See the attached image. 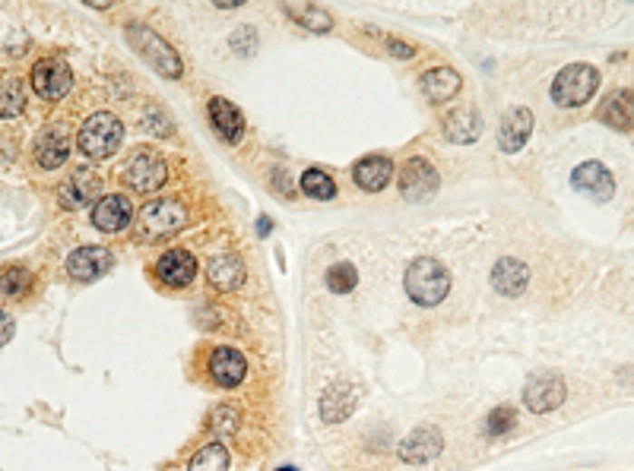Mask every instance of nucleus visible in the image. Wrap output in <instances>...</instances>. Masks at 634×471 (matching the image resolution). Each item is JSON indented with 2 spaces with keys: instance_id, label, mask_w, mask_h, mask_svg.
Returning a JSON list of instances; mask_svg holds the SVG:
<instances>
[{
  "instance_id": "obj_30",
  "label": "nucleus",
  "mask_w": 634,
  "mask_h": 471,
  "mask_svg": "<svg viewBox=\"0 0 634 471\" xmlns=\"http://www.w3.org/2000/svg\"><path fill=\"white\" fill-rule=\"evenodd\" d=\"M298 190H302L308 199H324V203L337 197V184H333V178L324 171V168H308V171L302 174Z\"/></svg>"
},
{
  "instance_id": "obj_39",
  "label": "nucleus",
  "mask_w": 634,
  "mask_h": 471,
  "mask_svg": "<svg viewBox=\"0 0 634 471\" xmlns=\"http://www.w3.org/2000/svg\"><path fill=\"white\" fill-rule=\"evenodd\" d=\"M13 329H16V322H13V316L6 311H0V348L6 345V341L13 339Z\"/></svg>"
},
{
  "instance_id": "obj_23",
  "label": "nucleus",
  "mask_w": 634,
  "mask_h": 471,
  "mask_svg": "<svg viewBox=\"0 0 634 471\" xmlns=\"http://www.w3.org/2000/svg\"><path fill=\"white\" fill-rule=\"evenodd\" d=\"M444 137L451 139L454 146L476 143V139L483 137V114H479L473 105L454 108V111L444 118Z\"/></svg>"
},
{
  "instance_id": "obj_29",
  "label": "nucleus",
  "mask_w": 634,
  "mask_h": 471,
  "mask_svg": "<svg viewBox=\"0 0 634 471\" xmlns=\"http://www.w3.org/2000/svg\"><path fill=\"white\" fill-rule=\"evenodd\" d=\"M229 466H232L229 449L222 443H207V447H200L194 453L188 471H229Z\"/></svg>"
},
{
  "instance_id": "obj_36",
  "label": "nucleus",
  "mask_w": 634,
  "mask_h": 471,
  "mask_svg": "<svg viewBox=\"0 0 634 471\" xmlns=\"http://www.w3.org/2000/svg\"><path fill=\"white\" fill-rule=\"evenodd\" d=\"M270 184H273V190H277L279 197H286V199L296 197V184H292V174L286 171V168H277V171H273Z\"/></svg>"
},
{
  "instance_id": "obj_8",
  "label": "nucleus",
  "mask_w": 634,
  "mask_h": 471,
  "mask_svg": "<svg viewBox=\"0 0 634 471\" xmlns=\"http://www.w3.org/2000/svg\"><path fill=\"white\" fill-rule=\"evenodd\" d=\"M441 453H444V434L434 424H422V428L409 430L400 440V447H396V456L406 466H428Z\"/></svg>"
},
{
  "instance_id": "obj_33",
  "label": "nucleus",
  "mask_w": 634,
  "mask_h": 471,
  "mask_svg": "<svg viewBox=\"0 0 634 471\" xmlns=\"http://www.w3.org/2000/svg\"><path fill=\"white\" fill-rule=\"evenodd\" d=\"M25 108V92L19 80L0 82V118H13Z\"/></svg>"
},
{
  "instance_id": "obj_2",
  "label": "nucleus",
  "mask_w": 634,
  "mask_h": 471,
  "mask_svg": "<svg viewBox=\"0 0 634 471\" xmlns=\"http://www.w3.org/2000/svg\"><path fill=\"white\" fill-rule=\"evenodd\" d=\"M188 206L178 197H165V199H152L140 209L137 218V235L143 237L146 244H159L165 237H175L178 231L188 228Z\"/></svg>"
},
{
  "instance_id": "obj_34",
  "label": "nucleus",
  "mask_w": 634,
  "mask_h": 471,
  "mask_svg": "<svg viewBox=\"0 0 634 471\" xmlns=\"http://www.w3.org/2000/svg\"><path fill=\"white\" fill-rule=\"evenodd\" d=\"M232 48H235V54H254L258 51V32L251 29V25H241L239 32L232 35Z\"/></svg>"
},
{
  "instance_id": "obj_38",
  "label": "nucleus",
  "mask_w": 634,
  "mask_h": 471,
  "mask_svg": "<svg viewBox=\"0 0 634 471\" xmlns=\"http://www.w3.org/2000/svg\"><path fill=\"white\" fill-rule=\"evenodd\" d=\"M387 51L396 57H403V61H409V57H415V48L409 42H400V38H387Z\"/></svg>"
},
{
  "instance_id": "obj_28",
  "label": "nucleus",
  "mask_w": 634,
  "mask_h": 471,
  "mask_svg": "<svg viewBox=\"0 0 634 471\" xmlns=\"http://www.w3.org/2000/svg\"><path fill=\"white\" fill-rule=\"evenodd\" d=\"M32 282H35V275L25 266H19V263H10V266L0 269V294H6V298H23V294H29Z\"/></svg>"
},
{
  "instance_id": "obj_32",
  "label": "nucleus",
  "mask_w": 634,
  "mask_h": 471,
  "mask_svg": "<svg viewBox=\"0 0 634 471\" xmlns=\"http://www.w3.org/2000/svg\"><path fill=\"white\" fill-rule=\"evenodd\" d=\"M517 428V409L514 405H498L485 418V437H504Z\"/></svg>"
},
{
  "instance_id": "obj_7",
  "label": "nucleus",
  "mask_w": 634,
  "mask_h": 471,
  "mask_svg": "<svg viewBox=\"0 0 634 471\" xmlns=\"http://www.w3.org/2000/svg\"><path fill=\"white\" fill-rule=\"evenodd\" d=\"M568 399V383L561 373H536L523 386V405L533 415H549V411H559Z\"/></svg>"
},
{
  "instance_id": "obj_5",
  "label": "nucleus",
  "mask_w": 634,
  "mask_h": 471,
  "mask_svg": "<svg viewBox=\"0 0 634 471\" xmlns=\"http://www.w3.org/2000/svg\"><path fill=\"white\" fill-rule=\"evenodd\" d=\"M600 89V70L593 63H568L552 80V101L559 108H584Z\"/></svg>"
},
{
  "instance_id": "obj_41",
  "label": "nucleus",
  "mask_w": 634,
  "mask_h": 471,
  "mask_svg": "<svg viewBox=\"0 0 634 471\" xmlns=\"http://www.w3.org/2000/svg\"><path fill=\"white\" fill-rule=\"evenodd\" d=\"M277 471H302V468H296V466H279Z\"/></svg>"
},
{
  "instance_id": "obj_15",
  "label": "nucleus",
  "mask_w": 634,
  "mask_h": 471,
  "mask_svg": "<svg viewBox=\"0 0 634 471\" xmlns=\"http://www.w3.org/2000/svg\"><path fill=\"white\" fill-rule=\"evenodd\" d=\"M112 266H114L112 250L95 247V244H89V247H76L73 254L67 256V273L73 275L76 282L102 279V275L112 273Z\"/></svg>"
},
{
  "instance_id": "obj_1",
  "label": "nucleus",
  "mask_w": 634,
  "mask_h": 471,
  "mask_svg": "<svg viewBox=\"0 0 634 471\" xmlns=\"http://www.w3.org/2000/svg\"><path fill=\"white\" fill-rule=\"evenodd\" d=\"M403 288H406L413 304L438 307L451 294V273L434 256H419V260L409 263L406 275H403Z\"/></svg>"
},
{
  "instance_id": "obj_37",
  "label": "nucleus",
  "mask_w": 634,
  "mask_h": 471,
  "mask_svg": "<svg viewBox=\"0 0 634 471\" xmlns=\"http://www.w3.org/2000/svg\"><path fill=\"white\" fill-rule=\"evenodd\" d=\"M213 421H216V428H219V434H235V428H239V415H235L232 409H219Z\"/></svg>"
},
{
  "instance_id": "obj_19",
  "label": "nucleus",
  "mask_w": 634,
  "mask_h": 471,
  "mask_svg": "<svg viewBox=\"0 0 634 471\" xmlns=\"http://www.w3.org/2000/svg\"><path fill=\"white\" fill-rule=\"evenodd\" d=\"M597 118L619 133L634 130V89H616L597 108Z\"/></svg>"
},
{
  "instance_id": "obj_3",
  "label": "nucleus",
  "mask_w": 634,
  "mask_h": 471,
  "mask_svg": "<svg viewBox=\"0 0 634 471\" xmlns=\"http://www.w3.org/2000/svg\"><path fill=\"white\" fill-rule=\"evenodd\" d=\"M121 143H124V124H121V118H114V114H108V111L89 114V118L83 120L80 133H76L80 152L93 161L112 159L114 152L121 149Z\"/></svg>"
},
{
  "instance_id": "obj_27",
  "label": "nucleus",
  "mask_w": 634,
  "mask_h": 471,
  "mask_svg": "<svg viewBox=\"0 0 634 471\" xmlns=\"http://www.w3.org/2000/svg\"><path fill=\"white\" fill-rule=\"evenodd\" d=\"M283 13H289V16L296 19L298 25H305L308 32H320V35H324V32L333 29V16L317 4H286Z\"/></svg>"
},
{
  "instance_id": "obj_17",
  "label": "nucleus",
  "mask_w": 634,
  "mask_h": 471,
  "mask_svg": "<svg viewBox=\"0 0 634 471\" xmlns=\"http://www.w3.org/2000/svg\"><path fill=\"white\" fill-rule=\"evenodd\" d=\"M207 114L222 143H229V146L241 143V137H245V114H241V108L235 105V101L222 99V95H213L207 105Z\"/></svg>"
},
{
  "instance_id": "obj_21",
  "label": "nucleus",
  "mask_w": 634,
  "mask_h": 471,
  "mask_svg": "<svg viewBox=\"0 0 634 471\" xmlns=\"http://www.w3.org/2000/svg\"><path fill=\"white\" fill-rule=\"evenodd\" d=\"M530 285V269L527 263L514 260V256H504L492 269V288H495L502 298H521Z\"/></svg>"
},
{
  "instance_id": "obj_13",
  "label": "nucleus",
  "mask_w": 634,
  "mask_h": 471,
  "mask_svg": "<svg viewBox=\"0 0 634 471\" xmlns=\"http://www.w3.org/2000/svg\"><path fill=\"white\" fill-rule=\"evenodd\" d=\"M533 111L527 105L508 108L502 114V120H498V149L508 152V156L521 152L530 143V137H533Z\"/></svg>"
},
{
  "instance_id": "obj_24",
  "label": "nucleus",
  "mask_w": 634,
  "mask_h": 471,
  "mask_svg": "<svg viewBox=\"0 0 634 471\" xmlns=\"http://www.w3.org/2000/svg\"><path fill=\"white\" fill-rule=\"evenodd\" d=\"M61 206L63 209H80L89 206L93 199H102V178L95 171H76L67 184L61 187Z\"/></svg>"
},
{
  "instance_id": "obj_31",
  "label": "nucleus",
  "mask_w": 634,
  "mask_h": 471,
  "mask_svg": "<svg viewBox=\"0 0 634 471\" xmlns=\"http://www.w3.org/2000/svg\"><path fill=\"white\" fill-rule=\"evenodd\" d=\"M324 282L333 294H349L352 288L358 285V269L352 266V263H333V266L327 269Z\"/></svg>"
},
{
  "instance_id": "obj_4",
  "label": "nucleus",
  "mask_w": 634,
  "mask_h": 471,
  "mask_svg": "<svg viewBox=\"0 0 634 471\" xmlns=\"http://www.w3.org/2000/svg\"><path fill=\"white\" fill-rule=\"evenodd\" d=\"M127 42L133 44V51H137L156 73L169 76V80H181V73H184L181 57H178V51L171 48L159 32H152L150 25H143V23H131L127 25Z\"/></svg>"
},
{
  "instance_id": "obj_35",
  "label": "nucleus",
  "mask_w": 634,
  "mask_h": 471,
  "mask_svg": "<svg viewBox=\"0 0 634 471\" xmlns=\"http://www.w3.org/2000/svg\"><path fill=\"white\" fill-rule=\"evenodd\" d=\"M143 120H146V130L150 133H159V137H169L171 133V120H169V114L165 111H159V108H150V111L143 114Z\"/></svg>"
},
{
  "instance_id": "obj_16",
  "label": "nucleus",
  "mask_w": 634,
  "mask_h": 471,
  "mask_svg": "<svg viewBox=\"0 0 634 471\" xmlns=\"http://www.w3.org/2000/svg\"><path fill=\"white\" fill-rule=\"evenodd\" d=\"M133 222V203L124 193H105L99 203L93 206V225L105 235H118Z\"/></svg>"
},
{
  "instance_id": "obj_12",
  "label": "nucleus",
  "mask_w": 634,
  "mask_h": 471,
  "mask_svg": "<svg viewBox=\"0 0 634 471\" xmlns=\"http://www.w3.org/2000/svg\"><path fill=\"white\" fill-rule=\"evenodd\" d=\"M571 187L578 193H587L590 199H597V203H610V199L616 197V178H612L610 168L597 159H587L574 168Z\"/></svg>"
},
{
  "instance_id": "obj_6",
  "label": "nucleus",
  "mask_w": 634,
  "mask_h": 471,
  "mask_svg": "<svg viewBox=\"0 0 634 471\" xmlns=\"http://www.w3.org/2000/svg\"><path fill=\"white\" fill-rule=\"evenodd\" d=\"M396 187H400V197L409 199V203H428V199L438 193L441 178L432 161L422 156H413L403 161L400 174H396Z\"/></svg>"
},
{
  "instance_id": "obj_11",
  "label": "nucleus",
  "mask_w": 634,
  "mask_h": 471,
  "mask_svg": "<svg viewBox=\"0 0 634 471\" xmlns=\"http://www.w3.org/2000/svg\"><path fill=\"white\" fill-rule=\"evenodd\" d=\"M152 275H156V279L162 282L165 288H175V292H181V288L194 285V279H197V256L190 254V250H184V247H171V250H165V254L156 260V266H152Z\"/></svg>"
},
{
  "instance_id": "obj_20",
  "label": "nucleus",
  "mask_w": 634,
  "mask_h": 471,
  "mask_svg": "<svg viewBox=\"0 0 634 471\" xmlns=\"http://www.w3.org/2000/svg\"><path fill=\"white\" fill-rule=\"evenodd\" d=\"M352 180H356L358 190L381 193L394 180V161L387 156H362L352 165Z\"/></svg>"
},
{
  "instance_id": "obj_18",
  "label": "nucleus",
  "mask_w": 634,
  "mask_h": 471,
  "mask_svg": "<svg viewBox=\"0 0 634 471\" xmlns=\"http://www.w3.org/2000/svg\"><path fill=\"white\" fill-rule=\"evenodd\" d=\"M207 279L216 292H239L248 279V269L239 254L226 250V254H216L213 260L207 263Z\"/></svg>"
},
{
  "instance_id": "obj_14",
  "label": "nucleus",
  "mask_w": 634,
  "mask_h": 471,
  "mask_svg": "<svg viewBox=\"0 0 634 471\" xmlns=\"http://www.w3.org/2000/svg\"><path fill=\"white\" fill-rule=\"evenodd\" d=\"M70 86H73V73H70L67 63L48 57V61H38L32 67V89L38 92V99L57 101L70 92Z\"/></svg>"
},
{
  "instance_id": "obj_22",
  "label": "nucleus",
  "mask_w": 634,
  "mask_h": 471,
  "mask_svg": "<svg viewBox=\"0 0 634 471\" xmlns=\"http://www.w3.org/2000/svg\"><path fill=\"white\" fill-rule=\"evenodd\" d=\"M352 411H356V389L349 383L327 386L324 396H320V421L333 428V424L349 421Z\"/></svg>"
},
{
  "instance_id": "obj_25",
  "label": "nucleus",
  "mask_w": 634,
  "mask_h": 471,
  "mask_svg": "<svg viewBox=\"0 0 634 471\" xmlns=\"http://www.w3.org/2000/svg\"><path fill=\"white\" fill-rule=\"evenodd\" d=\"M419 89L425 92L428 101L441 105V101H451L454 95L463 89V80H460V73L454 67H432V70H425V73H422Z\"/></svg>"
},
{
  "instance_id": "obj_40",
  "label": "nucleus",
  "mask_w": 634,
  "mask_h": 471,
  "mask_svg": "<svg viewBox=\"0 0 634 471\" xmlns=\"http://www.w3.org/2000/svg\"><path fill=\"white\" fill-rule=\"evenodd\" d=\"M270 231H273V218H270V216H260V218H258V235L267 237Z\"/></svg>"
},
{
  "instance_id": "obj_10",
  "label": "nucleus",
  "mask_w": 634,
  "mask_h": 471,
  "mask_svg": "<svg viewBox=\"0 0 634 471\" xmlns=\"http://www.w3.org/2000/svg\"><path fill=\"white\" fill-rule=\"evenodd\" d=\"M207 373L219 389H239L248 380V358L232 345H219L210 351Z\"/></svg>"
},
{
  "instance_id": "obj_26",
  "label": "nucleus",
  "mask_w": 634,
  "mask_h": 471,
  "mask_svg": "<svg viewBox=\"0 0 634 471\" xmlns=\"http://www.w3.org/2000/svg\"><path fill=\"white\" fill-rule=\"evenodd\" d=\"M70 156V137L67 130H61V127H48V130L38 137L35 143V159L42 168H48V171H54V168H61L63 161H67Z\"/></svg>"
},
{
  "instance_id": "obj_9",
  "label": "nucleus",
  "mask_w": 634,
  "mask_h": 471,
  "mask_svg": "<svg viewBox=\"0 0 634 471\" xmlns=\"http://www.w3.org/2000/svg\"><path fill=\"white\" fill-rule=\"evenodd\" d=\"M169 180V165L156 152H137L124 168V184L133 193H156Z\"/></svg>"
}]
</instances>
